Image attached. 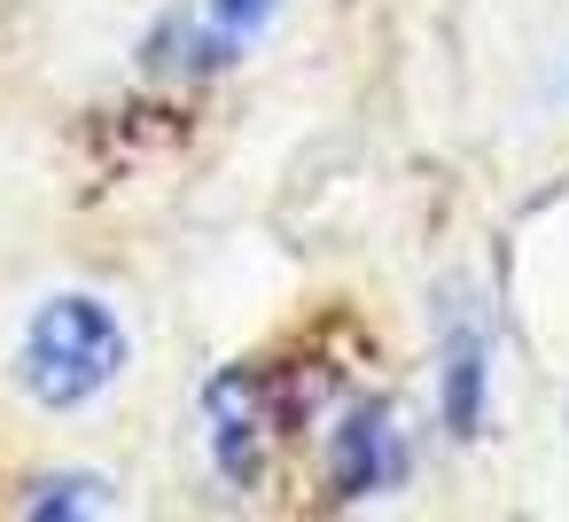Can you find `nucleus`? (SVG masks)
<instances>
[{
	"label": "nucleus",
	"mask_w": 569,
	"mask_h": 522,
	"mask_svg": "<svg viewBox=\"0 0 569 522\" xmlns=\"http://www.w3.org/2000/svg\"><path fill=\"white\" fill-rule=\"evenodd\" d=\"M118 374H126V328H118V312H110L102 297L63 289V297H48V304L24 320L17 382H24L48 413H71V405L102 398Z\"/></svg>",
	"instance_id": "f257e3e1"
},
{
	"label": "nucleus",
	"mask_w": 569,
	"mask_h": 522,
	"mask_svg": "<svg viewBox=\"0 0 569 522\" xmlns=\"http://www.w3.org/2000/svg\"><path fill=\"white\" fill-rule=\"evenodd\" d=\"M406 436H398V413L382 398L351 405L336 429H328V499L336 506H359V499H382L406 483Z\"/></svg>",
	"instance_id": "f03ea898"
},
{
	"label": "nucleus",
	"mask_w": 569,
	"mask_h": 522,
	"mask_svg": "<svg viewBox=\"0 0 569 522\" xmlns=\"http://www.w3.org/2000/svg\"><path fill=\"white\" fill-rule=\"evenodd\" d=\"M203 421H211V468L250 491L266 475V436H273V405H266V382L250 367H227L211 390H203Z\"/></svg>",
	"instance_id": "7ed1b4c3"
},
{
	"label": "nucleus",
	"mask_w": 569,
	"mask_h": 522,
	"mask_svg": "<svg viewBox=\"0 0 569 522\" xmlns=\"http://www.w3.org/2000/svg\"><path fill=\"white\" fill-rule=\"evenodd\" d=\"M437 405H445V429H452V436H476V429H483V405H491V328H483L468 304H445Z\"/></svg>",
	"instance_id": "20e7f679"
},
{
	"label": "nucleus",
	"mask_w": 569,
	"mask_h": 522,
	"mask_svg": "<svg viewBox=\"0 0 569 522\" xmlns=\"http://www.w3.org/2000/svg\"><path fill=\"white\" fill-rule=\"evenodd\" d=\"M273 17H281V0H203V32L188 40V63H196V71L234 63Z\"/></svg>",
	"instance_id": "39448f33"
},
{
	"label": "nucleus",
	"mask_w": 569,
	"mask_h": 522,
	"mask_svg": "<svg viewBox=\"0 0 569 522\" xmlns=\"http://www.w3.org/2000/svg\"><path fill=\"white\" fill-rule=\"evenodd\" d=\"M110 506V483L102 475H40L32 483V499H24V514H102Z\"/></svg>",
	"instance_id": "423d86ee"
}]
</instances>
